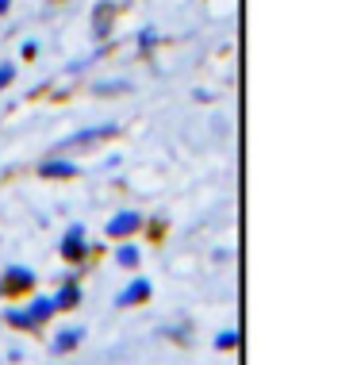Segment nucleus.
<instances>
[{"label": "nucleus", "instance_id": "nucleus-8", "mask_svg": "<svg viewBox=\"0 0 357 365\" xmlns=\"http://www.w3.org/2000/svg\"><path fill=\"white\" fill-rule=\"evenodd\" d=\"M54 308H58V312H73V308H81V284L66 277L62 284H58V292H54Z\"/></svg>", "mask_w": 357, "mask_h": 365}, {"label": "nucleus", "instance_id": "nucleus-9", "mask_svg": "<svg viewBox=\"0 0 357 365\" xmlns=\"http://www.w3.org/2000/svg\"><path fill=\"white\" fill-rule=\"evenodd\" d=\"M81 342H85V327H62V331L54 334L51 350H54V354H73Z\"/></svg>", "mask_w": 357, "mask_h": 365}, {"label": "nucleus", "instance_id": "nucleus-18", "mask_svg": "<svg viewBox=\"0 0 357 365\" xmlns=\"http://www.w3.org/2000/svg\"><path fill=\"white\" fill-rule=\"evenodd\" d=\"M27 58V62H31V58H38V43H24V51H19Z\"/></svg>", "mask_w": 357, "mask_h": 365}, {"label": "nucleus", "instance_id": "nucleus-17", "mask_svg": "<svg viewBox=\"0 0 357 365\" xmlns=\"http://www.w3.org/2000/svg\"><path fill=\"white\" fill-rule=\"evenodd\" d=\"M16 81V62H0V88H8Z\"/></svg>", "mask_w": 357, "mask_h": 365}, {"label": "nucleus", "instance_id": "nucleus-19", "mask_svg": "<svg viewBox=\"0 0 357 365\" xmlns=\"http://www.w3.org/2000/svg\"><path fill=\"white\" fill-rule=\"evenodd\" d=\"M150 235H154V239H162V235H165V220H150Z\"/></svg>", "mask_w": 357, "mask_h": 365}, {"label": "nucleus", "instance_id": "nucleus-1", "mask_svg": "<svg viewBox=\"0 0 357 365\" xmlns=\"http://www.w3.org/2000/svg\"><path fill=\"white\" fill-rule=\"evenodd\" d=\"M58 254L69 262V265H85L88 254H93V246H88V235H85V223H69L66 235H62V246H58Z\"/></svg>", "mask_w": 357, "mask_h": 365}, {"label": "nucleus", "instance_id": "nucleus-2", "mask_svg": "<svg viewBox=\"0 0 357 365\" xmlns=\"http://www.w3.org/2000/svg\"><path fill=\"white\" fill-rule=\"evenodd\" d=\"M112 135H119L115 123H96V127H85V131H77V135H69V139H62V143H58V150H85V146L104 143V139H112Z\"/></svg>", "mask_w": 357, "mask_h": 365}, {"label": "nucleus", "instance_id": "nucleus-3", "mask_svg": "<svg viewBox=\"0 0 357 365\" xmlns=\"http://www.w3.org/2000/svg\"><path fill=\"white\" fill-rule=\"evenodd\" d=\"M35 269H27V265H8L4 273H0V289H4V296H19V292H35Z\"/></svg>", "mask_w": 357, "mask_h": 365}, {"label": "nucleus", "instance_id": "nucleus-21", "mask_svg": "<svg viewBox=\"0 0 357 365\" xmlns=\"http://www.w3.org/2000/svg\"><path fill=\"white\" fill-rule=\"evenodd\" d=\"M0 296H4V289H0Z\"/></svg>", "mask_w": 357, "mask_h": 365}, {"label": "nucleus", "instance_id": "nucleus-15", "mask_svg": "<svg viewBox=\"0 0 357 365\" xmlns=\"http://www.w3.org/2000/svg\"><path fill=\"white\" fill-rule=\"evenodd\" d=\"M157 43H162V35H157L154 27H143V31H138V54H150Z\"/></svg>", "mask_w": 357, "mask_h": 365}, {"label": "nucleus", "instance_id": "nucleus-13", "mask_svg": "<svg viewBox=\"0 0 357 365\" xmlns=\"http://www.w3.org/2000/svg\"><path fill=\"white\" fill-rule=\"evenodd\" d=\"M238 346H242V331L238 327H227L215 334V350H238Z\"/></svg>", "mask_w": 357, "mask_h": 365}, {"label": "nucleus", "instance_id": "nucleus-4", "mask_svg": "<svg viewBox=\"0 0 357 365\" xmlns=\"http://www.w3.org/2000/svg\"><path fill=\"white\" fill-rule=\"evenodd\" d=\"M146 227V220H143V212H115L112 220L104 223V231H108V239H135L138 231Z\"/></svg>", "mask_w": 357, "mask_h": 365}, {"label": "nucleus", "instance_id": "nucleus-16", "mask_svg": "<svg viewBox=\"0 0 357 365\" xmlns=\"http://www.w3.org/2000/svg\"><path fill=\"white\" fill-rule=\"evenodd\" d=\"M162 334H165V339H173V342H181V346H185V342L192 339V323H177V327H162Z\"/></svg>", "mask_w": 357, "mask_h": 365}, {"label": "nucleus", "instance_id": "nucleus-11", "mask_svg": "<svg viewBox=\"0 0 357 365\" xmlns=\"http://www.w3.org/2000/svg\"><path fill=\"white\" fill-rule=\"evenodd\" d=\"M27 315L43 327V323H51V315H58V308H54V296H35L31 304H27Z\"/></svg>", "mask_w": 357, "mask_h": 365}, {"label": "nucleus", "instance_id": "nucleus-14", "mask_svg": "<svg viewBox=\"0 0 357 365\" xmlns=\"http://www.w3.org/2000/svg\"><path fill=\"white\" fill-rule=\"evenodd\" d=\"M96 96H115V93H131V81H96L93 85Z\"/></svg>", "mask_w": 357, "mask_h": 365}, {"label": "nucleus", "instance_id": "nucleus-6", "mask_svg": "<svg viewBox=\"0 0 357 365\" xmlns=\"http://www.w3.org/2000/svg\"><path fill=\"white\" fill-rule=\"evenodd\" d=\"M112 27H115V4L112 0H96V8H93V38L96 43H108V38H112Z\"/></svg>", "mask_w": 357, "mask_h": 365}, {"label": "nucleus", "instance_id": "nucleus-20", "mask_svg": "<svg viewBox=\"0 0 357 365\" xmlns=\"http://www.w3.org/2000/svg\"><path fill=\"white\" fill-rule=\"evenodd\" d=\"M8 8H12V0H0V16H4V12H8Z\"/></svg>", "mask_w": 357, "mask_h": 365}, {"label": "nucleus", "instance_id": "nucleus-10", "mask_svg": "<svg viewBox=\"0 0 357 365\" xmlns=\"http://www.w3.org/2000/svg\"><path fill=\"white\" fill-rule=\"evenodd\" d=\"M115 262L123 265V269H138V262H143V246L135 239H119L115 246Z\"/></svg>", "mask_w": 357, "mask_h": 365}, {"label": "nucleus", "instance_id": "nucleus-5", "mask_svg": "<svg viewBox=\"0 0 357 365\" xmlns=\"http://www.w3.org/2000/svg\"><path fill=\"white\" fill-rule=\"evenodd\" d=\"M38 177H46V181H73V177H81V165L77 162H69V158H43L38 162Z\"/></svg>", "mask_w": 357, "mask_h": 365}, {"label": "nucleus", "instance_id": "nucleus-12", "mask_svg": "<svg viewBox=\"0 0 357 365\" xmlns=\"http://www.w3.org/2000/svg\"><path fill=\"white\" fill-rule=\"evenodd\" d=\"M0 323H4V327H16V331H38V323L31 319V315H27V308H8L4 315H0Z\"/></svg>", "mask_w": 357, "mask_h": 365}, {"label": "nucleus", "instance_id": "nucleus-7", "mask_svg": "<svg viewBox=\"0 0 357 365\" xmlns=\"http://www.w3.org/2000/svg\"><path fill=\"white\" fill-rule=\"evenodd\" d=\"M150 292H154V284L146 277H131V281H127V289L115 296V308H138V304L150 300Z\"/></svg>", "mask_w": 357, "mask_h": 365}]
</instances>
